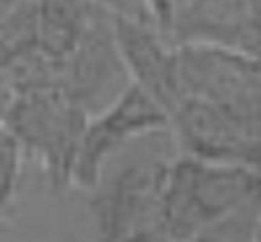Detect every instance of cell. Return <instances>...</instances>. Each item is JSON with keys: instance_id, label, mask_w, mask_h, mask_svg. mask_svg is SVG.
Here are the masks:
<instances>
[{"instance_id": "obj_1", "label": "cell", "mask_w": 261, "mask_h": 242, "mask_svg": "<svg viewBox=\"0 0 261 242\" xmlns=\"http://www.w3.org/2000/svg\"><path fill=\"white\" fill-rule=\"evenodd\" d=\"M251 203H261L258 169L180 157L165 164L162 237L188 242Z\"/></svg>"}, {"instance_id": "obj_2", "label": "cell", "mask_w": 261, "mask_h": 242, "mask_svg": "<svg viewBox=\"0 0 261 242\" xmlns=\"http://www.w3.org/2000/svg\"><path fill=\"white\" fill-rule=\"evenodd\" d=\"M89 112L58 89H29L16 94L3 125L18 141L24 157L45 169L55 193L71 190V177Z\"/></svg>"}, {"instance_id": "obj_3", "label": "cell", "mask_w": 261, "mask_h": 242, "mask_svg": "<svg viewBox=\"0 0 261 242\" xmlns=\"http://www.w3.org/2000/svg\"><path fill=\"white\" fill-rule=\"evenodd\" d=\"M180 94L261 130V63L212 45H175Z\"/></svg>"}, {"instance_id": "obj_4", "label": "cell", "mask_w": 261, "mask_h": 242, "mask_svg": "<svg viewBox=\"0 0 261 242\" xmlns=\"http://www.w3.org/2000/svg\"><path fill=\"white\" fill-rule=\"evenodd\" d=\"M165 164H134L92 198L97 242H165L162 237Z\"/></svg>"}, {"instance_id": "obj_5", "label": "cell", "mask_w": 261, "mask_h": 242, "mask_svg": "<svg viewBox=\"0 0 261 242\" xmlns=\"http://www.w3.org/2000/svg\"><path fill=\"white\" fill-rule=\"evenodd\" d=\"M167 128H170V115L149 94H144L139 86L128 83L107 104V109H102L94 120L86 123L71 188L94 190L99 185L102 167L115 151H120L134 138L157 133V130H167Z\"/></svg>"}, {"instance_id": "obj_6", "label": "cell", "mask_w": 261, "mask_h": 242, "mask_svg": "<svg viewBox=\"0 0 261 242\" xmlns=\"http://www.w3.org/2000/svg\"><path fill=\"white\" fill-rule=\"evenodd\" d=\"M170 128L175 130L183 157L261 172V130H253L220 107L183 97L170 112Z\"/></svg>"}, {"instance_id": "obj_7", "label": "cell", "mask_w": 261, "mask_h": 242, "mask_svg": "<svg viewBox=\"0 0 261 242\" xmlns=\"http://www.w3.org/2000/svg\"><path fill=\"white\" fill-rule=\"evenodd\" d=\"M170 37L175 45H212L261 63V0H186Z\"/></svg>"}, {"instance_id": "obj_8", "label": "cell", "mask_w": 261, "mask_h": 242, "mask_svg": "<svg viewBox=\"0 0 261 242\" xmlns=\"http://www.w3.org/2000/svg\"><path fill=\"white\" fill-rule=\"evenodd\" d=\"M151 21L113 16V42L130 83L149 94L170 115L183 99L178 81V52Z\"/></svg>"}, {"instance_id": "obj_9", "label": "cell", "mask_w": 261, "mask_h": 242, "mask_svg": "<svg viewBox=\"0 0 261 242\" xmlns=\"http://www.w3.org/2000/svg\"><path fill=\"white\" fill-rule=\"evenodd\" d=\"M123 76L125 71L113 42V16L99 11L71 55L53 65V89L68 94L89 112L99 107Z\"/></svg>"}, {"instance_id": "obj_10", "label": "cell", "mask_w": 261, "mask_h": 242, "mask_svg": "<svg viewBox=\"0 0 261 242\" xmlns=\"http://www.w3.org/2000/svg\"><path fill=\"white\" fill-rule=\"evenodd\" d=\"M21 167H24V151L13 133L0 125V224L13 214L16 193L21 183Z\"/></svg>"}, {"instance_id": "obj_11", "label": "cell", "mask_w": 261, "mask_h": 242, "mask_svg": "<svg viewBox=\"0 0 261 242\" xmlns=\"http://www.w3.org/2000/svg\"><path fill=\"white\" fill-rule=\"evenodd\" d=\"M139 3L144 6L146 16L151 18V24H154L165 37H170L172 18H175V8H178L175 0H139Z\"/></svg>"}, {"instance_id": "obj_12", "label": "cell", "mask_w": 261, "mask_h": 242, "mask_svg": "<svg viewBox=\"0 0 261 242\" xmlns=\"http://www.w3.org/2000/svg\"><path fill=\"white\" fill-rule=\"evenodd\" d=\"M89 3L99 6L102 11H107L110 16H125V18H139V21H151L144 11V6L139 0H89Z\"/></svg>"}]
</instances>
